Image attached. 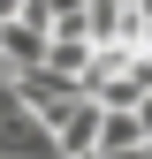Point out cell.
I'll list each match as a JSON object with an SVG mask.
<instances>
[{"label":"cell","mask_w":152,"mask_h":159,"mask_svg":"<svg viewBox=\"0 0 152 159\" xmlns=\"http://www.w3.org/2000/svg\"><path fill=\"white\" fill-rule=\"evenodd\" d=\"M137 159H152V136H145V144H137Z\"/></svg>","instance_id":"cell-7"},{"label":"cell","mask_w":152,"mask_h":159,"mask_svg":"<svg viewBox=\"0 0 152 159\" xmlns=\"http://www.w3.org/2000/svg\"><path fill=\"white\" fill-rule=\"evenodd\" d=\"M91 159H137V144H99Z\"/></svg>","instance_id":"cell-5"},{"label":"cell","mask_w":152,"mask_h":159,"mask_svg":"<svg viewBox=\"0 0 152 159\" xmlns=\"http://www.w3.org/2000/svg\"><path fill=\"white\" fill-rule=\"evenodd\" d=\"M0 159H61L53 129L38 114H23V98H0Z\"/></svg>","instance_id":"cell-2"},{"label":"cell","mask_w":152,"mask_h":159,"mask_svg":"<svg viewBox=\"0 0 152 159\" xmlns=\"http://www.w3.org/2000/svg\"><path fill=\"white\" fill-rule=\"evenodd\" d=\"M38 61H46V30L23 23V15H0V68L23 76V68H38Z\"/></svg>","instance_id":"cell-3"},{"label":"cell","mask_w":152,"mask_h":159,"mask_svg":"<svg viewBox=\"0 0 152 159\" xmlns=\"http://www.w3.org/2000/svg\"><path fill=\"white\" fill-rule=\"evenodd\" d=\"M91 144H99V98H76V106L61 114V121H53V152H91Z\"/></svg>","instance_id":"cell-4"},{"label":"cell","mask_w":152,"mask_h":159,"mask_svg":"<svg viewBox=\"0 0 152 159\" xmlns=\"http://www.w3.org/2000/svg\"><path fill=\"white\" fill-rule=\"evenodd\" d=\"M15 8H23V0H0V15H15Z\"/></svg>","instance_id":"cell-6"},{"label":"cell","mask_w":152,"mask_h":159,"mask_svg":"<svg viewBox=\"0 0 152 159\" xmlns=\"http://www.w3.org/2000/svg\"><path fill=\"white\" fill-rule=\"evenodd\" d=\"M15 98H23V114H38V121L53 129V121H61V114L76 106V98H84V84L38 61V68H23V76H15Z\"/></svg>","instance_id":"cell-1"}]
</instances>
